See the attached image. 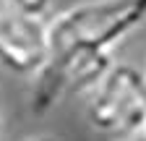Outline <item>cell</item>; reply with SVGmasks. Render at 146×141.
<instances>
[{"instance_id": "cell-5", "label": "cell", "mask_w": 146, "mask_h": 141, "mask_svg": "<svg viewBox=\"0 0 146 141\" xmlns=\"http://www.w3.org/2000/svg\"><path fill=\"white\" fill-rule=\"evenodd\" d=\"M50 5H52V0H0V8L31 16V19H44Z\"/></svg>"}, {"instance_id": "cell-2", "label": "cell", "mask_w": 146, "mask_h": 141, "mask_svg": "<svg viewBox=\"0 0 146 141\" xmlns=\"http://www.w3.org/2000/svg\"><path fill=\"white\" fill-rule=\"evenodd\" d=\"M86 118L115 138H146V76L128 63H115L91 92Z\"/></svg>"}, {"instance_id": "cell-1", "label": "cell", "mask_w": 146, "mask_h": 141, "mask_svg": "<svg viewBox=\"0 0 146 141\" xmlns=\"http://www.w3.org/2000/svg\"><path fill=\"white\" fill-rule=\"evenodd\" d=\"M146 21V0H86L47 21L52 52L94 50L112 52L131 31Z\"/></svg>"}, {"instance_id": "cell-3", "label": "cell", "mask_w": 146, "mask_h": 141, "mask_svg": "<svg viewBox=\"0 0 146 141\" xmlns=\"http://www.w3.org/2000/svg\"><path fill=\"white\" fill-rule=\"evenodd\" d=\"M112 65H115L112 52H94V50L52 52L50 60L34 76V92L29 99L31 112L47 115L70 94L94 92Z\"/></svg>"}, {"instance_id": "cell-6", "label": "cell", "mask_w": 146, "mask_h": 141, "mask_svg": "<svg viewBox=\"0 0 146 141\" xmlns=\"http://www.w3.org/2000/svg\"><path fill=\"white\" fill-rule=\"evenodd\" d=\"M115 141H146V138H115Z\"/></svg>"}, {"instance_id": "cell-7", "label": "cell", "mask_w": 146, "mask_h": 141, "mask_svg": "<svg viewBox=\"0 0 146 141\" xmlns=\"http://www.w3.org/2000/svg\"><path fill=\"white\" fill-rule=\"evenodd\" d=\"M31 141H52V138H31Z\"/></svg>"}, {"instance_id": "cell-4", "label": "cell", "mask_w": 146, "mask_h": 141, "mask_svg": "<svg viewBox=\"0 0 146 141\" xmlns=\"http://www.w3.org/2000/svg\"><path fill=\"white\" fill-rule=\"evenodd\" d=\"M50 26L44 19L0 8V60L16 73L36 76L50 60Z\"/></svg>"}]
</instances>
